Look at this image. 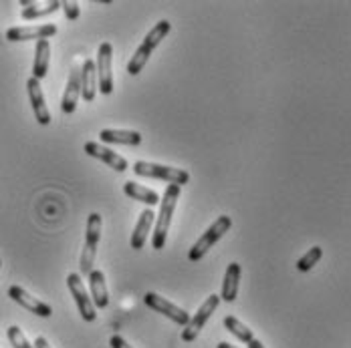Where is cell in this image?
<instances>
[{
    "instance_id": "18",
    "label": "cell",
    "mask_w": 351,
    "mask_h": 348,
    "mask_svg": "<svg viewBox=\"0 0 351 348\" xmlns=\"http://www.w3.org/2000/svg\"><path fill=\"white\" fill-rule=\"evenodd\" d=\"M21 16L25 21H33L38 16H47V14H53L57 8H61V2L59 0H47V2H35V0H21Z\"/></svg>"
},
{
    "instance_id": "7",
    "label": "cell",
    "mask_w": 351,
    "mask_h": 348,
    "mask_svg": "<svg viewBox=\"0 0 351 348\" xmlns=\"http://www.w3.org/2000/svg\"><path fill=\"white\" fill-rule=\"evenodd\" d=\"M218 304H220V296H218V294H210V296L202 302V306L198 308V312L188 320V324H186L184 330H182V340H184V343H194V340L198 338L200 330L204 328V324L208 322V318H210L212 314H214V310L218 308Z\"/></svg>"
},
{
    "instance_id": "23",
    "label": "cell",
    "mask_w": 351,
    "mask_h": 348,
    "mask_svg": "<svg viewBox=\"0 0 351 348\" xmlns=\"http://www.w3.org/2000/svg\"><path fill=\"white\" fill-rule=\"evenodd\" d=\"M224 326H226V330L230 332V334H234L241 343H245V345H248L252 338H254V334H252V330L246 326V324H243L239 318H234V316H226L224 318Z\"/></svg>"
},
{
    "instance_id": "14",
    "label": "cell",
    "mask_w": 351,
    "mask_h": 348,
    "mask_svg": "<svg viewBox=\"0 0 351 348\" xmlns=\"http://www.w3.org/2000/svg\"><path fill=\"white\" fill-rule=\"evenodd\" d=\"M89 296L95 308H107L109 304V292H107L106 274L104 270H91L89 272Z\"/></svg>"
},
{
    "instance_id": "9",
    "label": "cell",
    "mask_w": 351,
    "mask_h": 348,
    "mask_svg": "<svg viewBox=\"0 0 351 348\" xmlns=\"http://www.w3.org/2000/svg\"><path fill=\"white\" fill-rule=\"evenodd\" d=\"M143 300H145V304H147L152 310L168 316L174 324L182 326V328H184V326L188 324V320H190V314L186 312L184 308L176 306L174 302H170L168 298H164V296H160V294H156V292H147V294L143 296Z\"/></svg>"
},
{
    "instance_id": "26",
    "label": "cell",
    "mask_w": 351,
    "mask_h": 348,
    "mask_svg": "<svg viewBox=\"0 0 351 348\" xmlns=\"http://www.w3.org/2000/svg\"><path fill=\"white\" fill-rule=\"evenodd\" d=\"M61 6L65 8V16L69 18V21H77L79 18V14H81V10H79V2H71V0H65V2H61Z\"/></svg>"
},
{
    "instance_id": "21",
    "label": "cell",
    "mask_w": 351,
    "mask_h": 348,
    "mask_svg": "<svg viewBox=\"0 0 351 348\" xmlns=\"http://www.w3.org/2000/svg\"><path fill=\"white\" fill-rule=\"evenodd\" d=\"M49 63H51V42L47 38L36 40L35 46V63H33V79L40 81L49 72Z\"/></svg>"
},
{
    "instance_id": "22",
    "label": "cell",
    "mask_w": 351,
    "mask_h": 348,
    "mask_svg": "<svg viewBox=\"0 0 351 348\" xmlns=\"http://www.w3.org/2000/svg\"><path fill=\"white\" fill-rule=\"evenodd\" d=\"M99 137L104 143H119V145H140V131H128V129H101Z\"/></svg>"
},
{
    "instance_id": "13",
    "label": "cell",
    "mask_w": 351,
    "mask_h": 348,
    "mask_svg": "<svg viewBox=\"0 0 351 348\" xmlns=\"http://www.w3.org/2000/svg\"><path fill=\"white\" fill-rule=\"evenodd\" d=\"M27 91H29V99H31V105H33V111H35L36 121L38 125H49L51 123V111L47 107V101H45V95H43V87H40V81L36 79H29L27 81Z\"/></svg>"
},
{
    "instance_id": "27",
    "label": "cell",
    "mask_w": 351,
    "mask_h": 348,
    "mask_svg": "<svg viewBox=\"0 0 351 348\" xmlns=\"http://www.w3.org/2000/svg\"><path fill=\"white\" fill-rule=\"evenodd\" d=\"M109 345H111V348H132L128 345V340H125L123 336H119V334H113V336L109 338Z\"/></svg>"
},
{
    "instance_id": "11",
    "label": "cell",
    "mask_w": 351,
    "mask_h": 348,
    "mask_svg": "<svg viewBox=\"0 0 351 348\" xmlns=\"http://www.w3.org/2000/svg\"><path fill=\"white\" fill-rule=\"evenodd\" d=\"M8 296H10L16 304H21L23 308H27L29 312L36 314V316H40V318L53 316V308H51L47 302L35 298L33 294H29V292H27L25 288H21V286H10V288H8Z\"/></svg>"
},
{
    "instance_id": "1",
    "label": "cell",
    "mask_w": 351,
    "mask_h": 348,
    "mask_svg": "<svg viewBox=\"0 0 351 348\" xmlns=\"http://www.w3.org/2000/svg\"><path fill=\"white\" fill-rule=\"evenodd\" d=\"M180 191H182L180 185L170 183L166 187L164 198H160V213L156 215V230H154V238H152L154 250H162L166 245V242H168V234H170V226H172L176 204L180 200Z\"/></svg>"
},
{
    "instance_id": "20",
    "label": "cell",
    "mask_w": 351,
    "mask_h": 348,
    "mask_svg": "<svg viewBox=\"0 0 351 348\" xmlns=\"http://www.w3.org/2000/svg\"><path fill=\"white\" fill-rule=\"evenodd\" d=\"M123 191H125L128 198L145 204L147 208H154V206L160 204V196H158L154 189H149V187H145V185H141V183H136V181H125V183H123Z\"/></svg>"
},
{
    "instance_id": "5",
    "label": "cell",
    "mask_w": 351,
    "mask_h": 348,
    "mask_svg": "<svg viewBox=\"0 0 351 348\" xmlns=\"http://www.w3.org/2000/svg\"><path fill=\"white\" fill-rule=\"evenodd\" d=\"M134 172L141 177H154V179H162L174 185H186L190 181V174L186 170H178V168H168V165H160V163H149V161H136L134 163Z\"/></svg>"
},
{
    "instance_id": "28",
    "label": "cell",
    "mask_w": 351,
    "mask_h": 348,
    "mask_svg": "<svg viewBox=\"0 0 351 348\" xmlns=\"http://www.w3.org/2000/svg\"><path fill=\"white\" fill-rule=\"evenodd\" d=\"M35 348H51V345H49V340H47L45 336H36Z\"/></svg>"
},
{
    "instance_id": "12",
    "label": "cell",
    "mask_w": 351,
    "mask_h": 348,
    "mask_svg": "<svg viewBox=\"0 0 351 348\" xmlns=\"http://www.w3.org/2000/svg\"><path fill=\"white\" fill-rule=\"evenodd\" d=\"M57 35L55 25H36V27H12L6 31V38L12 42H23V40H43Z\"/></svg>"
},
{
    "instance_id": "25",
    "label": "cell",
    "mask_w": 351,
    "mask_h": 348,
    "mask_svg": "<svg viewBox=\"0 0 351 348\" xmlns=\"http://www.w3.org/2000/svg\"><path fill=\"white\" fill-rule=\"evenodd\" d=\"M8 340H10V345L14 348H35L29 340H27L25 332H23L19 326H10V328H8Z\"/></svg>"
},
{
    "instance_id": "6",
    "label": "cell",
    "mask_w": 351,
    "mask_h": 348,
    "mask_svg": "<svg viewBox=\"0 0 351 348\" xmlns=\"http://www.w3.org/2000/svg\"><path fill=\"white\" fill-rule=\"evenodd\" d=\"M95 72H97V91L104 95L113 93V44L104 40L97 49V61H95Z\"/></svg>"
},
{
    "instance_id": "19",
    "label": "cell",
    "mask_w": 351,
    "mask_h": 348,
    "mask_svg": "<svg viewBox=\"0 0 351 348\" xmlns=\"http://www.w3.org/2000/svg\"><path fill=\"white\" fill-rule=\"evenodd\" d=\"M79 95H81V75L79 69H73L69 72V81H67V89L63 93V101H61V109L63 113H75L77 109V101H79Z\"/></svg>"
},
{
    "instance_id": "3",
    "label": "cell",
    "mask_w": 351,
    "mask_h": 348,
    "mask_svg": "<svg viewBox=\"0 0 351 348\" xmlns=\"http://www.w3.org/2000/svg\"><path fill=\"white\" fill-rule=\"evenodd\" d=\"M101 230H104V219L97 211L89 213L87 217V230H85V244L81 254V274H89L93 270V262L97 256V245L101 240Z\"/></svg>"
},
{
    "instance_id": "4",
    "label": "cell",
    "mask_w": 351,
    "mask_h": 348,
    "mask_svg": "<svg viewBox=\"0 0 351 348\" xmlns=\"http://www.w3.org/2000/svg\"><path fill=\"white\" fill-rule=\"evenodd\" d=\"M232 228V217H228V215H220V217H216V222L212 224L210 228L198 238V242L190 247V252H188V260L190 262H200L204 256H206V252L210 250L212 245L216 244L228 230Z\"/></svg>"
},
{
    "instance_id": "30",
    "label": "cell",
    "mask_w": 351,
    "mask_h": 348,
    "mask_svg": "<svg viewBox=\"0 0 351 348\" xmlns=\"http://www.w3.org/2000/svg\"><path fill=\"white\" fill-rule=\"evenodd\" d=\"M216 348H237V347H232V345H228V343H218V347Z\"/></svg>"
},
{
    "instance_id": "8",
    "label": "cell",
    "mask_w": 351,
    "mask_h": 348,
    "mask_svg": "<svg viewBox=\"0 0 351 348\" xmlns=\"http://www.w3.org/2000/svg\"><path fill=\"white\" fill-rule=\"evenodd\" d=\"M67 286H69L71 296H73L75 302H77V308H79L81 318H83L85 322H93V320L97 318V308H95L93 302H91V296H89L85 284H83L81 274L71 272L69 276H67Z\"/></svg>"
},
{
    "instance_id": "17",
    "label": "cell",
    "mask_w": 351,
    "mask_h": 348,
    "mask_svg": "<svg viewBox=\"0 0 351 348\" xmlns=\"http://www.w3.org/2000/svg\"><path fill=\"white\" fill-rule=\"evenodd\" d=\"M239 282H241V264H239V262H232V264H228L226 274H224L222 292L218 294L220 300H224V302H234L237 296H239Z\"/></svg>"
},
{
    "instance_id": "29",
    "label": "cell",
    "mask_w": 351,
    "mask_h": 348,
    "mask_svg": "<svg viewBox=\"0 0 351 348\" xmlns=\"http://www.w3.org/2000/svg\"><path fill=\"white\" fill-rule=\"evenodd\" d=\"M248 348H265V347H263V343H261V340L252 338V340L248 343Z\"/></svg>"
},
{
    "instance_id": "16",
    "label": "cell",
    "mask_w": 351,
    "mask_h": 348,
    "mask_svg": "<svg viewBox=\"0 0 351 348\" xmlns=\"http://www.w3.org/2000/svg\"><path fill=\"white\" fill-rule=\"evenodd\" d=\"M156 222V213H154V209L152 208H145L140 213V219H138V224H136V230H134V234H132V240H130V244L134 250H141L145 242H147V236H149V232H152V224Z\"/></svg>"
},
{
    "instance_id": "31",
    "label": "cell",
    "mask_w": 351,
    "mask_h": 348,
    "mask_svg": "<svg viewBox=\"0 0 351 348\" xmlns=\"http://www.w3.org/2000/svg\"><path fill=\"white\" fill-rule=\"evenodd\" d=\"M0 266H2V260H0Z\"/></svg>"
},
{
    "instance_id": "2",
    "label": "cell",
    "mask_w": 351,
    "mask_h": 348,
    "mask_svg": "<svg viewBox=\"0 0 351 348\" xmlns=\"http://www.w3.org/2000/svg\"><path fill=\"white\" fill-rule=\"evenodd\" d=\"M170 31H172V25H170V21H160L158 25H154L152 27V31L145 35V38L141 40V44L136 49V53H134V57L130 59V63H128V72L130 75H140L143 67L147 65V61H149V57H152V53L158 49V44L166 38V36L170 35Z\"/></svg>"
},
{
    "instance_id": "24",
    "label": "cell",
    "mask_w": 351,
    "mask_h": 348,
    "mask_svg": "<svg viewBox=\"0 0 351 348\" xmlns=\"http://www.w3.org/2000/svg\"><path fill=\"white\" fill-rule=\"evenodd\" d=\"M323 258V250H321V245H313L305 256H301L299 260H297V270L299 272H309L313 266H317V262Z\"/></svg>"
},
{
    "instance_id": "15",
    "label": "cell",
    "mask_w": 351,
    "mask_h": 348,
    "mask_svg": "<svg viewBox=\"0 0 351 348\" xmlns=\"http://www.w3.org/2000/svg\"><path fill=\"white\" fill-rule=\"evenodd\" d=\"M79 75H81V97H83L87 103H91V101L95 99V95H97V72H95V61H91V59L83 61Z\"/></svg>"
},
{
    "instance_id": "10",
    "label": "cell",
    "mask_w": 351,
    "mask_h": 348,
    "mask_svg": "<svg viewBox=\"0 0 351 348\" xmlns=\"http://www.w3.org/2000/svg\"><path fill=\"white\" fill-rule=\"evenodd\" d=\"M83 149H85V153H87V155H91V157H95V159L104 161V163H107L111 170H115V172H119V174H123V172L130 168V163H128V159H125V157H121V155H119V153H115L113 149L106 147L104 143L87 141V143L83 145Z\"/></svg>"
}]
</instances>
